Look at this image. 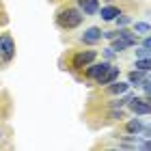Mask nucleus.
Returning <instances> with one entry per match:
<instances>
[{"mask_svg": "<svg viewBox=\"0 0 151 151\" xmlns=\"http://www.w3.org/2000/svg\"><path fill=\"white\" fill-rule=\"evenodd\" d=\"M84 13H82L78 6H71V4H63L60 9L56 11V24L60 26L63 30H73L84 22Z\"/></svg>", "mask_w": 151, "mask_h": 151, "instance_id": "obj_1", "label": "nucleus"}, {"mask_svg": "<svg viewBox=\"0 0 151 151\" xmlns=\"http://www.w3.org/2000/svg\"><path fill=\"white\" fill-rule=\"evenodd\" d=\"M95 58H97V50H78L69 58V69L80 71V69H84L86 65H91Z\"/></svg>", "mask_w": 151, "mask_h": 151, "instance_id": "obj_2", "label": "nucleus"}, {"mask_svg": "<svg viewBox=\"0 0 151 151\" xmlns=\"http://www.w3.org/2000/svg\"><path fill=\"white\" fill-rule=\"evenodd\" d=\"M125 106H127L134 114H138V116H145V114L151 112L149 97H138V95H132V97L127 99V104H125Z\"/></svg>", "mask_w": 151, "mask_h": 151, "instance_id": "obj_3", "label": "nucleus"}, {"mask_svg": "<svg viewBox=\"0 0 151 151\" xmlns=\"http://www.w3.org/2000/svg\"><path fill=\"white\" fill-rule=\"evenodd\" d=\"M0 56L4 58V63H11L15 58V41L9 32H2L0 35Z\"/></svg>", "mask_w": 151, "mask_h": 151, "instance_id": "obj_4", "label": "nucleus"}, {"mask_svg": "<svg viewBox=\"0 0 151 151\" xmlns=\"http://www.w3.org/2000/svg\"><path fill=\"white\" fill-rule=\"evenodd\" d=\"M108 67H110V63L108 60H101V63H93L91 65H86V69H84V78H91V80H97L101 73H104Z\"/></svg>", "mask_w": 151, "mask_h": 151, "instance_id": "obj_5", "label": "nucleus"}, {"mask_svg": "<svg viewBox=\"0 0 151 151\" xmlns=\"http://www.w3.org/2000/svg\"><path fill=\"white\" fill-rule=\"evenodd\" d=\"M101 28H97V26H91V28H86L84 32L80 35V41L82 43H86V45H93V43H97V41H101Z\"/></svg>", "mask_w": 151, "mask_h": 151, "instance_id": "obj_6", "label": "nucleus"}, {"mask_svg": "<svg viewBox=\"0 0 151 151\" xmlns=\"http://www.w3.org/2000/svg\"><path fill=\"white\" fill-rule=\"evenodd\" d=\"M119 73H121V69H119V67L110 65V67H108V69H106L104 73H101V76H99V78L95 80V82H97L99 86H106V84H110V82L119 80Z\"/></svg>", "mask_w": 151, "mask_h": 151, "instance_id": "obj_7", "label": "nucleus"}, {"mask_svg": "<svg viewBox=\"0 0 151 151\" xmlns=\"http://www.w3.org/2000/svg\"><path fill=\"white\" fill-rule=\"evenodd\" d=\"M76 2H78V9L84 15H95L99 11V0H76Z\"/></svg>", "mask_w": 151, "mask_h": 151, "instance_id": "obj_8", "label": "nucleus"}, {"mask_svg": "<svg viewBox=\"0 0 151 151\" xmlns=\"http://www.w3.org/2000/svg\"><path fill=\"white\" fill-rule=\"evenodd\" d=\"M127 88H129V82H110V84H106V93L108 95H123V93H127Z\"/></svg>", "mask_w": 151, "mask_h": 151, "instance_id": "obj_9", "label": "nucleus"}, {"mask_svg": "<svg viewBox=\"0 0 151 151\" xmlns=\"http://www.w3.org/2000/svg\"><path fill=\"white\" fill-rule=\"evenodd\" d=\"M123 129H125L129 136H138L140 129H142V121L140 119H132V121H127L125 125H123Z\"/></svg>", "mask_w": 151, "mask_h": 151, "instance_id": "obj_10", "label": "nucleus"}, {"mask_svg": "<svg viewBox=\"0 0 151 151\" xmlns=\"http://www.w3.org/2000/svg\"><path fill=\"white\" fill-rule=\"evenodd\" d=\"M121 13V9L119 6H114V4H110V6H101V19L104 22H112V19L116 17Z\"/></svg>", "mask_w": 151, "mask_h": 151, "instance_id": "obj_11", "label": "nucleus"}, {"mask_svg": "<svg viewBox=\"0 0 151 151\" xmlns=\"http://www.w3.org/2000/svg\"><path fill=\"white\" fill-rule=\"evenodd\" d=\"M127 82H129V86H138L140 82H142V71H138V69L129 71V76H127Z\"/></svg>", "mask_w": 151, "mask_h": 151, "instance_id": "obj_12", "label": "nucleus"}, {"mask_svg": "<svg viewBox=\"0 0 151 151\" xmlns=\"http://www.w3.org/2000/svg\"><path fill=\"white\" fill-rule=\"evenodd\" d=\"M134 32L136 35H149V24L147 22H136L134 24Z\"/></svg>", "mask_w": 151, "mask_h": 151, "instance_id": "obj_13", "label": "nucleus"}, {"mask_svg": "<svg viewBox=\"0 0 151 151\" xmlns=\"http://www.w3.org/2000/svg\"><path fill=\"white\" fill-rule=\"evenodd\" d=\"M134 67H136L138 71H149V58H138V60L134 63Z\"/></svg>", "mask_w": 151, "mask_h": 151, "instance_id": "obj_14", "label": "nucleus"}, {"mask_svg": "<svg viewBox=\"0 0 151 151\" xmlns=\"http://www.w3.org/2000/svg\"><path fill=\"white\" fill-rule=\"evenodd\" d=\"M136 56H138V58H149V50H147V47H142V50H136Z\"/></svg>", "mask_w": 151, "mask_h": 151, "instance_id": "obj_15", "label": "nucleus"}, {"mask_svg": "<svg viewBox=\"0 0 151 151\" xmlns=\"http://www.w3.org/2000/svg\"><path fill=\"white\" fill-rule=\"evenodd\" d=\"M142 47H147V50L151 47V43H149V37H147V35H145V39H142Z\"/></svg>", "mask_w": 151, "mask_h": 151, "instance_id": "obj_16", "label": "nucleus"}]
</instances>
